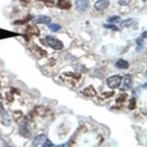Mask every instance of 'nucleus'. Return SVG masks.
Instances as JSON below:
<instances>
[{
    "instance_id": "obj_1",
    "label": "nucleus",
    "mask_w": 147,
    "mask_h": 147,
    "mask_svg": "<svg viewBox=\"0 0 147 147\" xmlns=\"http://www.w3.org/2000/svg\"><path fill=\"white\" fill-rule=\"evenodd\" d=\"M44 42H46V44L48 47L52 48L55 51H62L64 49V43L54 36L47 35L44 38Z\"/></svg>"
},
{
    "instance_id": "obj_2",
    "label": "nucleus",
    "mask_w": 147,
    "mask_h": 147,
    "mask_svg": "<svg viewBox=\"0 0 147 147\" xmlns=\"http://www.w3.org/2000/svg\"><path fill=\"white\" fill-rule=\"evenodd\" d=\"M123 80V77L120 75H113L111 77H109L106 80V84L112 89H116L118 88L121 86V83H122Z\"/></svg>"
},
{
    "instance_id": "obj_3",
    "label": "nucleus",
    "mask_w": 147,
    "mask_h": 147,
    "mask_svg": "<svg viewBox=\"0 0 147 147\" xmlns=\"http://www.w3.org/2000/svg\"><path fill=\"white\" fill-rule=\"evenodd\" d=\"M18 132L23 137H29L30 136V129L29 125L27 120H23L19 124L18 126Z\"/></svg>"
},
{
    "instance_id": "obj_4",
    "label": "nucleus",
    "mask_w": 147,
    "mask_h": 147,
    "mask_svg": "<svg viewBox=\"0 0 147 147\" xmlns=\"http://www.w3.org/2000/svg\"><path fill=\"white\" fill-rule=\"evenodd\" d=\"M75 6L79 12L85 13L90 8V4L88 0H75Z\"/></svg>"
},
{
    "instance_id": "obj_5",
    "label": "nucleus",
    "mask_w": 147,
    "mask_h": 147,
    "mask_svg": "<svg viewBox=\"0 0 147 147\" xmlns=\"http://www.w3.org/2000/svg\"><path fill=\"white\" fill-rule=\"evenodd\" d=\"M52 21V19L51 17L47 16H44V15H39V16H34L32 18V22L36 24H48L51 23Z\"/></svg>"
},
{
    "instance_id": "obj_6",
    "label": "nucleus",
    "mask_w": 147,
    "mask_h": 147,
    "mask_svg": "<svg viewBox=\"0 0 147 147\" xmlns=\"http://www.w3.org/2000/svg\"><path fill=\"white\" fill-rule=\"evenodd\" d=\"M109 4H110L109 0H97V1L94 3V9L97 12H103L109 6Z\"/></svg>"
},
{
    "instance_id": "obj_7",
    "label": "nucleus",
    "mask_w": 147,
    "mask_h": 147,
    "mask_svg": "<svg viewBox=\"0 0 147 147\" xmlns=\"http://www.w3.org/2000/svg\"><path fill=\"white\" fill-rule=\"evenodd\" d=\"M133 87V78H132V76L129 75V74H127L124 76V88L123 89H131Z\"/></svg>"
},
{
    "instance_id": "obj_8",
    "label": "nucleus",
    "mask_w": 147,
    "mask_h": 147,
    "mask_svg": "<svg viewBox=\"0 0 147 147\" xmlns=\"http://www.w3.org/2000/svg\"><path fill=\"white\" fill-rule=\"evenodd\" d=\"M83 94H84L85 97H89V98H94L95 95H96V91L94 88V87L89 86L87 88H85L84 90H83Z\"/></svg>"
},
{
    "instance_id": "obj_9",
    "label": "nucleus",
    "mask_w": 147,
    "mask_h": 147,
    "mask_svg": "<svg viewBox=\"0 0 147 147\" xmlns=\"http://www.w3.org/2000/svg\"><path fill=\"white\" fill-rule=\"evenodd\" d=\"M116 67L119 69H127L130 67V65L128 61H126L125 60L123 59H120L116 62Z\"/></svg>"
},
{
    "instance_id": "obj_10",
    "label": "nucleus",
    "mask_w": 147,
    "mask_h": 147,
    "mask_svg": "<svg viewBox=\"0 0 147 147\" xmlns=\"http://www.w3.org/2000/svg\"><path fill=\"white\" fill-rule=\"evenodd\" d=\"M46 139V136H44V135H38L36 136L34 140H33V145L34 146H37V145H40L41 144H43L44 142V140Z\"/></svg>"
},
{
    "instance_id": "obj_11",
    "label": "nucleus",
    "mask_w": 147,
    "mask_h": 147,
    "mask_svg": "<svg viewBox=\"0 0 147 147\" xmlns=\"http://www.w3.org/2000/svg\"><path fill=\"white\" fill-rule=\"evenodd\" d=\"M47 26H48V28H49V30L51 31V32H53V33H56V32H59L60 30H61V28H62V26L60 24H47Z\"/></svg>"
},
{
    "instance_id": "obj_12",
    "label": "nucleus",
    "mask_w": 147,
    "mask_h": 147,
    "mask_svg": "<svg viewBox=\"0 0 147 147\" xmlns=\"http://www.w3.org/2000/svg\"><path fill=\"white\" fill-rule=\"evenodd\" d=\"M133 20L135 19L133 18H128V19H125V20L122 21L120 24V26L122 27V28H127V27H129L132 25V24L133 23Z\"/></svg>"
},
{
    "instance_id": "obj_13",
    "label": "nucleus",
    "mask_w": 147,
    "mask_h": 147,
    "mask_svg": "<svg viewBox=\"0 0 147 147\" xmlns=\"http://www.w3.org/2000/svg\"><path fill=\"white\" fill-rule=\"evenodd\" d=\"M135 42L137 45V52H141V51L144 49V38H142L141 36L138 37Z\"/></svg>"
},
{
    "instance_id": "obj_14",
    "label": "nucleus",
    "mask_w": 147,
    "mask_h": 147,
    "mask_svg": "<svg viewBox=\"0 0 147 147\" xmlns=\"http://www.w3.org/2000/svg\"><path fill=\"white\" fill-rule=\"evenodd\" d=\"M119 21H120V16H112L110 17H108V19H107V22L110 24L117 23Z\"/></svg>"
},
{
    "instance_id": "obj_15",
    "label": "nucleus",
    "mask_w": 147,
    "mask_h": 147,
    "mask_svg": "<svg viewBox=\"0 0 147 147\" xmlns=\"http://www.w3.org/2000/svg\"><path fill=\"white\" fill-rule=\"evenodd\" d=\"M104 27H105L106 29H110V30H113V31H119V29L117 28L116 25H114L113 24H105Z\"/></svg>"
},
{
    "instance_id": "obj_16",
    "label": "nucleus",
    "mask_w": 147,
    "mask_h": 147,
    "mask_svg": "<svg viewBox=\"0 0 147 147\" xmlns=\"http://www.w3.org/2000/svg\"><path fill=\"white\" fill-rule=\"evenodd\" d=\"M42 146L43 147H53V146H55V144H53V143L51 142L50 140L46 139V140H44V142L43 143Z\"/></svg>"
},
{
    "instance_id": "obj_17",
    "label": "nucleus",
    "mask_w": 147,
    "mask_h": 147,
    "mask_svg": "<svg viewBox=\"0 0 147 147\" xmlns=\"http://www.w3.org/2000/svg\"><path fill=\"white\" fill-rule=\"evenodd\" d=\"M135 106H136V101H135V98H132L130 100V102H129V108H130V109H133V108L135 107Z\"/></svg>"
},
{
    "instance_id": "obj_18",
    "label": "nucleus",
    "mask_w": 147,
    "mask_h": 147,
    "mask_svg": "<svg viewBox=\"0 0 147 147\" xmlns=\"http://www.w3.org/2000/svg\"><path fill=\"white\" fill-rule=\"evenodd\" d=\"M131 2V0H119L118 3L120 5H123V6H126L128 5Z\"/></svg>"
},
{
    "instance_id": "obj_19",
    "label": "nucleus",
    "mask_w": 147,
    "mask_h": 147,
    "mask_svg": "<svg viewBox=\"0 0 147 147\" xmlns=\"http://www.w3.org/2000/svg\"><path fill=\"white\" fill-rule=\"evenodd\" d=\"M5 111H4V107H3V105L0 103V114H2V113H4Z\"/></svg>"
},
{
    "instance_id": "obj_20",
    "label": "nucleus",
    "mask_w": 147,
    "mask_h": 147,
    "mask_svg": "<svg viewBox=\"0 0 147 147\" xmlns=\"http://www.w3.org/2000/svg\"><path fill=\"white\" fill-rule=\"evenodd\" d=\"M146 34H147V32H146V31H144V33L141 34V37H142V38H144V39H145V38H146Z\"/></svg>"
}]
</instances>
